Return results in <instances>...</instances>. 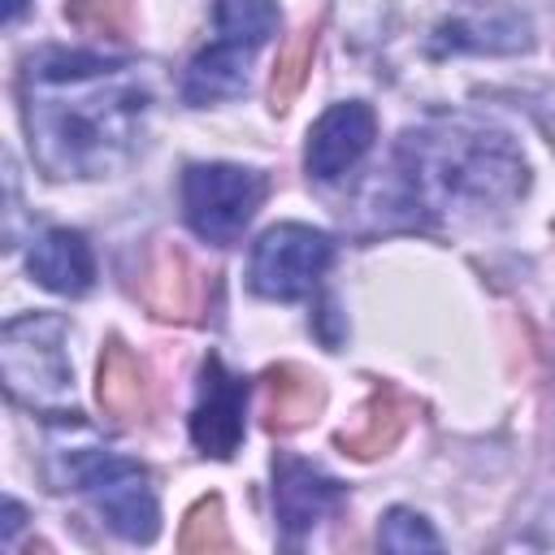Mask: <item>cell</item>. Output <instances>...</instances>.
I'll return each instance as SVG.
<instances>
[{
    "mask_svg": "<svg viewBox=\"0 0 555 555\" xmlns=\"http://www.w3.org/2000/svg\"><path fill=\"white\" fill-rule=\"evenodd\" d=\"M100 403L108 408L113 421H134L143 412V369L130 356L126 343H108L100 356Z\"/></svg>",
    "mask_w": 555,
    "mask_h": 555,
    "instance_id": "5bb4252c",
    "label": "cell"
},
{
    "mask_svg": "<svg viewBox=\"0 0 555 555\" xmlns=\"http://www.w3.org/2000/svg\"><path fill=\"white\" fill-rule=\"evenodd\" d=\"M22 516H26V512H22V503H17V499H9V503H4V546H13V533L22 529Z\"/></svg>",
    "mask_w": 555,
    "mask_h": 555,
    "instance_id": "ffe728a7",
    "label": "cell"
},
{
    "mask_svg": "<svg viewBox=\"0 0 555 555\" xmlns=\"http://www.w3.org/2000/svg\"><path fill=\"white\" fill-rule=\"evenodd\" d=\"M243 412H247V382L208 356L199 369V403L191 412V438L204 455L230 460L243 442Z\"/></svg>",
    "mask_w": 555,
    "mask_h": 555,
    "instance_id": "9c48e42d",
    "label": "cell"
},
{
    "mask_svg": "<svg viewBox=\"0 0 555 555\" xmlns=\"http://www.w3.org/2000/svg\"><path fill=\"white\" fill-rule=\"evenodd\" d=\"M247 52L230 48V43H208L204 52L191 56L186 74H182V100L204 108V104H221L247 91Z\"/></svg>",
    "mask_w": 555,
    "mask_h": 555,
    "instance_id": "7c38bea8",
    "label": "cell"
},
{
    "mask_svg": "<svg viewBox=\"0 0 555 555\" xmlns=\"http://www.w3.org/2000/svg\"><path fill=\"white\" fill-rule=\"evenodd\" d=\"M22 13H26V0H4V22H9V26H13Z\"/></svg>",
    "mask_w": 555,
    "mask_h": 555,
    "instance_id": "44dd1931",
    "label": "cell"
},
{
    "mask_svg": "<svg viewBox=\"0 0 555 555\" xmlns=\"http://www.w3.org/2000/svg\"><path fill=\"white\" fill-rule=\"evenodd\" d=\"M317 408V386L299 373V369H273L269 373V421L273 429H291L299 425L304 416H312Z\"/></svg>",
    "mask_w": 555,
    "mask_h": 555,
    "instance_id": "9a60e30c",
    "label": "cell"
},
{
    "mask_svg": "<svg viewBox=\"0 0 555 555\" xmlns=\"http://www.w3.org/2000/svg\"><path fill=\"white\" fill-rule=\"evenodd\" d=\"M65 17L69 22H78V26H87V30H121L126 26V17H130V0H74L69 9H65Z\"/></svg>",
    "mask_w": 555,
    "mask_h": 555,
    "instance_id": "ac0fdd59",
    "label": "cell"
},
{
    "mask_svg": "<svg viewBox=\"0 0 555 555\" xmlns=\"http://www.w3.org/2000/svg\"><path fill=\"white\" fill-rule=\"evenodd\" d=\"M260 199H264V173L256 169L208 160V165H186L182 173V217L212 247L238 243Z\"/></svg>",
    "mask_w": 555,
    "mask_h": 555,
    "instance_id": "5b68a950",
    "label": "cell"
},
{
    "mask_svg": "<svg viewBox=\"0 0 555 555\" xmlns=\"http://www.w3.org/2000/svg\"><path fill=\"white\" fill-rule=\"evenodd\" d=\"M377 139V117L364 100H343L330 104L317 126L308 130V147H304V165L317 182H338L347 169H356L364 160V152Z\"/></svg>",
    "mask_w": 555,
    "mask_h": 555,
    "instance_id": "ba28073f",
    "label": "cell"
},
{
    "mask_svg": "<svg viewBox=\"0 0 555 555\" xmlns=\"http://www.w3.org/2000/svg\"><path fill=\"white\" fill-rule=\"evenodd\" d=\"M360 416H364V421H360L351 434H343V442L351 447V455H377V451L390 447V442L399 438V429H403V408H399L390 395H377Z\"/></svg>",
    "mask_w": 555,
    "mask_h": 555,
    "instance_id": "2e32d148",
    "label": "cell"
},
{
    "mask_svg": "<svg viewBox=\"0 0 555 555\" xmlns=\"http://www.w3.org/2000/svg\"><path fill=\"white\" fill-rule=\"evenodd\" d=\"M147 87L130 61L43 48L22 65V121L48 178H108L143 139Z\"/></svg>",
    "mask_w": 555,
    "mask_h": 555,
    "instance_id": "6da1fadb",
    "label": "cell"
},
{
    "mask_svg": "<svg viewBox=\"0 0 555 555\" xmlns=\"http://www.w3.org/2000/svg\"><path fill=\"white\" fill-rule=\"evenodd\" d=\"M529 186V165L512 134L490 121L447 113L399 134L390 156L386 199L408 221H468L516 204Z\"/></svg>",
    "mask_w": 555,
    "mask_h": 555,
    "instance_id": "7a4b0ae2",
    "label": "cell"
},
{
    "mask_svg": "<svg viewBox=\"0 0 555 555\" xmlns=\"http://www.w3.org/2000/svg\"><path fill=\"white\" fill-rule=\"evenodd\" d=\"M334 264V238L325 230L282 221L269 225L251 247V291L264 299H304Z\"/></svg>",
    "mask_w": 555,
    "mask_h": 555,
    "instance_id": "8992f818",
    "label": "cell"
},
{
    "mask_svg": "<svg viewBox=\"0 0 555 555\" xmlns=\"http://www.w3.org/2000/svg\"><path fill=\"white\" fill-rule=\"evenodd\" d=\"M48 481L56 490H78L104 525L126 542H152L160 529V507L152 477L139 460L117 455L91 438H52L48 442Z\"/></svg>",
    "mask_w": 555,
    "mask_h": 555,
    "instance_id": "3957f363",
    "label": "cell"
},
{
    "mask_svg": "<svg viewBox=\"0 0 555 555\" xmlns=\"http://www.w3.org/2000/svg\"><path fill=\"white\" fill-rule=\"evenodd\" d=\"M347 499L343 481L325 477L317 464L295 460V455H278L273 460V507L278 520L291 538L308 533L312 525H321L330 512H338Z\"/></svg>",
    "mask_w": 555,
    "mask_h": 555,
    "instance_id": "30bf717a",
    "label": "cell"
},
{
    "mask_svg": "<svg viewBox=\"0 0 555 555\" xmlns=\"http://www.w3.org/2000/svg\"><path fill=\"white\" fill-rule=\"evenodd\" d=\"M65 338L69 321L61 312H22L0 330V377L9 399L52 421L78 416Z\"/></svg>",
    "mask_w": 555,
    "mask_h": 555,
    "instance_id": "277c9868",
    "label": "cell"
},
{
    "mask_svg": "<svg viewBox=\"0 0 555 555\" xmlns=\"http://www.w3.org/2000/svg\"><path fill=\"white\" fill-rule=\"evenodd\" d=\"M212 26L217 39L238 48V52H256L273 39L278 30V4L273 0H217L212 4Z\"/></svg>",
    "mask_w": 555,
    "mask_h": 555,
    "instance_id": "4fadbf2b",
    "label": "cell"
},
{
    "mask_svg": "<svg viewBox=\"0 0 555 555\" xmlns=\"http://www.w3.org/2000/svg\"><path fill=\"white\" fill-rule=\"evenodd\" d=\"M533 43V26L520 9L499 0H464L455 4L429 35V52H486V56H516Z\"/></svg>",
    "mask_w": 555,
    "mask_h": 555,
    "instance_id": "52a82bcc",
    "label": "cell"
},
{
    "mask_svg": "<svg viewBox=\"0 0 555 555\" xmlns=\"http://www.w3.org/2000/svg\"><path fill=\"white\" fill-rule=\"evenodd\" d=\"M182 546H186V551H199V546H225L217 499H204V503L191 512V520H186V529H182Z\"/></svg>",
    "mask_w": 555,
    "mask_h": 555,
    "instance_id": "d6986e66",
    "label": "cell"
},
{
    "mask_svg": "<svg viewBox=\"0 0 555 555\" xmlns=\"http://www.w3.org/2000/svg\"><path fill=\"white\" fill-rule=\"evenodd\" d=\"M26 269L39 286H48L56 295H87L95 282V256H91L87 234L65 230V225H52L35 238Z\"/></svg>",
    "mask_w": 555,
    "mask_h": 555,
    "instance_id": "8fae6325",
    "label": "cell"
},
{
    "mask_svg": "<svg viewBox=\"0 0 555 555\" xmlns=\"http://www.w3.org/2000/svg\"><path fill=\"white\" fill-rule=\"evenodd\" d=\"M377 546L382 551H438L442 538L429 529V520L412 507H390L377 525Z\"/></svg>",
    "mask_w": 555,
    "mask_h": 555,
    "instance_id": "e0dca14e",
    "label": "cell"
}]
</instances>
